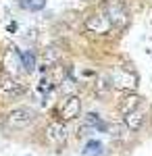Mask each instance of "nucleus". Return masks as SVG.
<instances>
[{"instance_id":"39448f33","label":"nucleus","mask_w":152,"mask_h":156,"mask_svg":"<svg viewBox=\"0 0 152 156\" xmlns=\"http://www.w3.org/2000/svg\"><path fill=\"white\" fill-rule=\"evenodd\" d=\"M110 81L113 85H117V87H123V90H133L136 87V75L127 69H123V67H117L115 71L110 73Z\"/></svg>"},{"instance_id":"f8f14e48","label":"nucleus","mask_w":152,"mask_h":156,"mask_svg":"<svg viewBox=\"0 0 152 156\" xmlns=\"http://www.w3.org/2000/svg\"><path fill=\"white\" fill-rule=\"evenodd\" d=\"M102 144L100 142H96V140H90L85 148H83V156H102Z\"/></svg>"},{"instance_id":"423d86ee","label":"nucleus","mask_w":152,"mask_h":156,"mask_svg":"<svg viewBox=\"0 0 152 156\" xmlns=\"http://www.w3.org/2000/svg\"><path fill=\"white\" fill-rule=\"evenodd\" d=\"M67 135H69V131H67V127H65V123L63 121H54V123H50L46 129V137L50 144L54 146H60L67 142Z\"/></svg>"},{"instance_id":"1a4fd4ad","label":"nucleus","mask_w":152,"mask_h":156,"mask_svg":"<svg viewBox=\"0 0 152 156\" xmlns=\"http://www.w3.org/2000/svg\"><path fill=\"white\" fill-rule=\"evenodd\" d=\"M85 125H90L92 129H96V131H108V125H106V121L104 119H100L96 112H90L88 117H85Z\"/></svg>"},{"instance_id":"0eeeda50","label":"nucleus","mask_w":152,"mask_h":156,"mask_svg":"<svg viewBox=\"0 0 152 156\" xmlns=\"http://www.w3.org/2000/svg\"><path fill=\"white\" fill-rule=\"evenodd\" d=\"M25 92L23 83H19L13 77H2L0 79V96L2 98H17Z\"/></svg>"},{"instance_id":"9d476101","label":"nucleus","mask_w":152,"mask_h":156,"mask_svg":"<svg viewBox=\"0 0 152 156\" xmlns=\"http://www.w3.org/2000/svg\"><path fill=\"white\" fill-rule=\"evenodd\" d=\"M142 104V98L140 96H127L125 100H123V104H121V112H123V117L125 115H129V112H133V110H138V106Z\"/></svg>"},{"instance_id":"f03ea898","label":"nucleus","mask_w":152,"mask_h":156,"mask_svg":"<svg viewBox=\"0 0 152 156\" xmlns=\"http://www.w3.org/2000/svg\"><path fill=\"white\" fill-rule=\"evenodd\" d=\"M106 17L113 23V27H117V29H125L129 25V12L125 11V6L121 2H108L106 4Z\"/></svg>"},{"instance_id":"f257e3e1","label":"nucleus","mask_w":152,"mask_h":156,"mask_svg":"<svg viewBox=\"0 0 152 156\" xmlns=\"http://www.w3.org/2000/svg\"><path fill=\"white\" fill-rule=\"evenodd\" d=\"M35 121V112L31 108H25V106H19V108H13L11 112L6 115V127L9 129H25L29 127L31 123Z\"/></svg>"},{"instance_id":"6e6552de","label":"nucleus","mask_w":152,"mask_h":156,"mask_svg":"<svg viewBox=\"0 0 152 156\" xmlns=\"http://www.w3.org/2000/svg\"><path fill=\"white\" fill-rule=\"evenodd\" d=\"M142 123H144V112L142 110H133V112L125 115V125H127L129 131H138L142 127Z\"/></svg>"},{"instance_id":"20e7f679","label":"nucleus","mask_w":152,"mask_h":156,"mask_svg":"<svg viewBox=\"0 0 152 156\" xmlns=\"http://www.w3.org/2000/svg\"><path fill=\"white\" fill-rule=\"evenodd\" d=\"M110 27L113 23L108 21V17H106V12H96L92 17H88L85 19V29L88 31H92V34H98V36H104L110 31Z\"/></svg>"},{"instance_id":"7ed1b4c3","label":"nucleus","mask_w":152,"mask_h":156,"mask_svg":"<svg viewBox=\"0 0 152 156\" xmlns=\"http://www.w3.org/2000/svg\"><path fill=\"white\" fill-rule=\"evenodd\" d=\"M79 110H81V100L75 94H71L59 106V117H60V121H73L79 117Z\"/></svg>"},{"instance_id":"9b49d317","label":"nucleus","mask_w":152,"mask_h":156,"mask_svg":"<svg viewBox=\"0 0 152 156\" xmlns=\"http://www.w3.org/2000/svg\"><path fill=\"white\" fill-rule=\"evenodd\" d=\"M21 67H23L27 73H31L35 69V54L31 50H27V52H21Z\"/></svg>"},{"instance_id":"ddd939ff","label":"nucleus","mask_w":152,"mask_h":156,"mask_svg":"<svg viewBox=\"0 0 152 156\" xmlns=\"http://www.w3.org/2000/svg\"><path fill=\"white\" fill-rule=\"evenodd\" d=\"M19 4L25 11H42L46 6V0H19Z\"/></svg>"}]
</instances>
